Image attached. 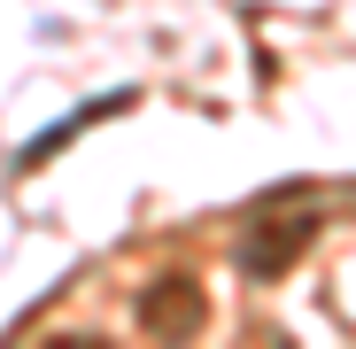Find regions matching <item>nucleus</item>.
<instances>
[{
  "label": "nucleus",
  "mask_w": 356,
  "mask_h": 349,
  "mask_svg": "<svg viewBox=\"0 0 356 349\" xmlns=\"http://www.w3.org/2000/svg\"><path fill=\"white\" fill-rule=\"evenodd\" d=\"M310 225H318L310 210H302V217H256V225H248V241H241V272L271 279V272H279L286 256H302V241H310Z\"/></svg>",
  "instance_id": "1"
},
{
  "label": "nucleus",
  "mask_w": 356,
  "mask_h": 349,
  "mask_svg": "<svg viewBox=\"0 0 356 349\" xmlns=\"http://www.w3.org/2000/svg\"><path fill=\"white\" fill-rule=\"evenodd\" d=\"M140 318H147V334H186V326L202 318V295H194L186 279H163L155 295L140 303Z\"/></svg>",
  "instance_id": "2"
}]
</instances>
